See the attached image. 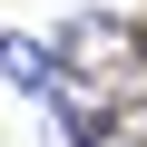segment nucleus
I'll use <instances>...</instances> for the list:
<instances>
[{
	"mask_svg": "<svg viewBox=\"0 0 147 147\" xmlns=\"http://www.w3.org/2000/svg\"><path fill=\"white\" fill-rule=\"evenodd\" d=\"M49 49H59V88H69V98L118 108V88H137V30H127L118 10H69Z\"/></svg>",
	"mask_w": 147,
	"mask_h": 147,
	"instance_id": "1",
	"label": "nucleus"
},
{
	"mask_svg": "<svg viewBox=\"0 0 147 147\" xmlns=\"http://www.w3.org/2000/svg\"><path fill=\"white\" fill-rule=\"evenodd\" d=\"M0 79L30 88V98H59V49L30 39V30H0Z\"/></svg>",
	"mask_w": 147,
	"mask_h": 147,
	"instance_id": "2",
	"label": "nucleus"
}]
</instances>
